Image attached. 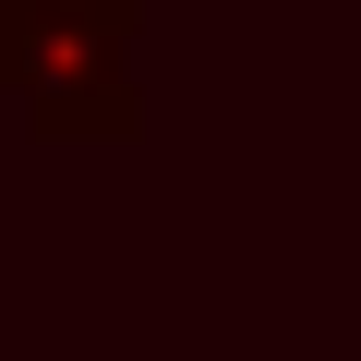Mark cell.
<instances>
[{
  "mask_svg": "<svg viewBox=\"0 0 361 361\" xmlns=\"http://www.w3.org/2000/svg\"><path fill=\"white\" fill-rule=\"evenodd\" d=\"M133 25H145V0H0V97L37 121V145H133L145 133Z\"/></svg>",
  "mask_w": 361,
  "mask_h": 361,
  "instance_id": "6da1fadb",
  "label": "cell"
}]
</instances>
